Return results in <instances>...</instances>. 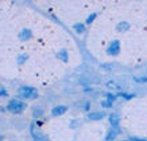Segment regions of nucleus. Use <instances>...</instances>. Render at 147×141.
Instances as JSON below:
<instances>
[{
    "mask_svg": "<svg viewBox=\"0 0 147 141\" xmlns=\"http://www.w3.org/2000/svg\"><path fill=\"white\" fill-rule=\"evenodd\" d=\"M8 96V90L3 86V85L0 84V98H5Z\"/></svg>",
    "mask_w": 147,
    "mask_h": 141,
    "instance_id": "6ab92c4d",
    "label": "nucleus"
},
{
    "mask_svg": "<svg viewBox=\"0 0 147 141\" xmlns=\"http://www.w3.org/2000/svg\"><path fill=\"white\" fill-rule=\"evenodd\" d=\"M120 133H121V130H116V129L109 128L108 129V132H107V134H105V140L104 141H115L116 137L119 136Z\"/></svg>",
    "mask_w": 147,
    "mask_h": 141,
    "instance_id": "1a4fd4ad",
    "label": "nucleus"
},
{
    "mask_svg": "<svg viewBox=\"0 0 147 141\" xmlns=\"http://www.w3.org/2000/svg\"><path fill=\"white\" fill-rule=\"evenodd\" d=\"M67 110H69V108H67L66 105H57L51 109V116H53V117H59V116L65 114Z\"/></svg>",
    "mask_w": 147,
    "mask_h": 141,
    "instance_id": "423d86ee",
    "label": "nucleus"
},
{
    "mask_svg": "<svg viewBox=\"0 0 147 141\" xmlns=\"http://www.w3.org/2000/svg\"><path fill=\"white\" fill-rule=\"evenodd\" d=\"M134 81L135 82H138V84H146L147 82V77H134Z\"/></svg>",
    "mask_w": 147,
    "mask_h": 141,
    "instance_id": "aec40b11",
    "label": "nucleus"
},
{
    "mask_svg": "<svg viewBox=\"0 0 147 141\" xmlns=\"http://www.w3.org/2000/svg\"><path fill=\"white\" fill-rule=\"evenodd\" d=\"M5 109L9 113H12V114H22L23 112L27 109V104L24 101H22V100H19V98H11L7 102Z\"/></svg>",
    "mask_w": 147,
    "mask_h": 141,
    "instance_id": "f257e3e1",
    "label": "nucleus"
},
{
    "mask_svg": "<svg viewBox=\"0 0 147 141\" xmlns=\"http://www.w3.org/2000/svg\"><path fill=\"white\" fill-rule=\"evenodd\" d=\"M5 110H7V109H5V108H3V106L0 105V113H4Z\"/></svg>",
    "mask_w": 147,
    "mask_h": 141,
    "instance_id": "5701e85b",
    "label": "nucleus"
},
{
    "mask_svg": "<svg viewBox=\"0 0 147 141\" xmlns=\"http://www.w3.org/2000/svg\"><path fill=\"white\" fill-rule=\"evenodd\" d=\"M131 141H147V138H140V137H128Z\"/></svg>",
    "mask_w": 147,
    "mask_h": 141,
    "instance_id": "412c9836",
    "label": "nucleus"
},
{
    "mask_svg": "<svg viewBox=\"0 0 147 141\" xmlns=\"http://www.w3.org/2000/svg\"><path fill=\"white\" fill-rule=\"evenodd\" d=\"M73 30L76 31L77 34H84L85 32V30H86V28H85V24L84 23H74V24H73Z\"/></svg>",
    "mask_w": 147,
    "mask_h": 141,
    "instance_id": "ddd939ff",
    "label": "nucleus"
},
{
    "mask_svg": "<svg viewBox=\"0 0 147 141\" xmlns=\"http://www.w3.org/2000/svg\"><path fill=\"white\" fill-rule=\"evenodd\" d=\"M43 116H45V110H43L42 108H39V106H34V108H32V117H34V118L39 120V118H42Z\"/></svg>",
    "mask_w": 147,
    "mask_h": 141,
    "instance_id": "9d476101",
    "label": "nucleus"
},
{
    "mask_svg": "<svg viewBox=\"0 0 147 141\" xmlns=\"http://www.w3.org/2000/svg\"><path fill=\"white\" fill-rule=\"evenodd\" d=\"M30 134L32 137V141H50L49 136L40 130L39 124L36 121H32L31 125H30Z\"/></svg>",
    "mask_w": 147,
    "mask_h": 141,
    "instance_id": "7ed1b4c3",
    "label": "nucleus"
},
{
    "mask_svg": "<svg viewBox=\"0 0 147 141\" xmlns=\"http://www.w3.org/2000/svg\"><path fill=\"white\" fill-rule=\"evenodd\" d=\"M129 27H131V24L128 22H120V23H117L116 30H117V32H124V31L129 30Z\"/></svg>",
    "mask_w": 147,
    "mask_h": 141,
    "instance_id": "f8f14e48",
    "label": "nucleus"
},
{
    "mask_svg": "<svg viewBox=\"0 0 147 141\" xmlns=\"http://www.w3.org/2000/svg\"><path fill=\"white\" fill-rule=\"evenodd\" d=\"M19 40H22V42H26V40H30L32 38V31L28 30V28H24V30H22L20 32H19L18 35Z\"/></svg>",
    "mask_w": 147,
    "mask_h": 141,
    "instance_id": "6e6552de",
    "label": "nucleus"
},
{
    "mask_svg": "<svg viewBox=\"0 0 147 141\" xmlns=\"http://www.w3.org/2000/svg\"><path fill=\"white\" fill-rule=\"evenodd\" d=\"M101 108H104V109H109V108H112L113 106V102H111L109 100H107V98H104V100H101Z\"/></svg>",
    "mask_w": 147,
    "mask_h": 141,
    "instance_id": "dca6fc26",
    "label": "nucleus"
},
{
    "mask_svg": "<svg viewBox=\"0 0 147 141\" xmlns=\"http://www.w3.org/2000/svg\"><path fill=\"white\" fill-rule=\"evenodd\" d=\"M121 141H131L129 138H124V140H121Z\"/></svg>",
    "mask_w": 147,
    "mask_h": 141,
    "instance_id": "b1692460",
    "label": "nucleus"
},
{
    "mask_svg": "<svg viewBox=\"0 0 147 141\" xmlns=\"http://www.w3.org/2000/svg\"><path fill=\"white\" fill-rule=\"evenodd\" d=\"M108 121H109V124H111L112 129L121 130V128H120V116L117 114V113H111V114H108Z\"/></svg>",
    "mask_w": 147,
    "mask_h": 141,
    "instance_id": "39448f33",
    "label": "nucleus"
},
{
    "mask_svg": "<svg viewBox=\"0 0 147 141\" xmlns=\"http://www.w3.org/2000/svg\"><path fill=\"white\" fill-rule=\"evenodd\" d=\"M55 58L59 59V61H62L63 63H66V62L69 61V55H67L66 50H61V51H58V53L55 54Z\"/></svg>",
    "mask_w": 147,
    "mask_h": 141,
    "instance_id": "9b49d317",
    "label": "nucleus"
},
{
    "mask_svg": "<svg viewBox=\"0 0 147 141\" xmlns=\"http://www.w3.org/2000/svg\"><path fill=\"white\" fill-rule=\"evenodd\" d=\"M105 98L109 100L111 102H115L116 100H117V94H116V93H107V94H105Z\"/></svg>",
    "mask_w": 147,
    "mask_h": 141,
    "instance_id": "a211bd4d",
    "label": "nucleus"
},
{
    "mask_svg": "<svg viewBox=\"0 0 147 141\" xmlns=\"http://www.w3.org/2000/svg\"><path fill=\"white\" fill-rule=\"evenodd\" d=\"M107 86H108V88H111V89L119 88V86H117V85H115V82H108V84H107Z\"/></svg>",
    "mask_w": 147,
    "mask_h": 141,
    "instance_id": "4be33fe9",
    "label": "nucleus"
},
{
    "mask_svg": "<svg viewBox=\"0 0 147 141\" xmlns=\"http://www.w3.org/2000/svg\"><path fill=\"white\" fill-rule=\"evenodd\" d=\"M120 50H121L120 42L119 40H112L111 43H109V46L107 47V54L109 57H116V55H119Z\"/></svg>",
    "mask_w": 147,
    "mask_h": 141,
    "instance_id": "20e7f679",
    "label": "nucleus"
},
{
    "mask_svg": "<svg viewBox=\"0 0 147 141\" xmlns=\"http://www.w3.org/2000/svg\"><path fill=\"white\" fill-rule=\"evenodd\" d=\"M0 141H3V136L1 134H0Z\"/></svg>",
    "mask_w": 147,
    "mask_h": 141,
    "instance_id": "393cba45",
    "label": "nucleus"
},
{
    "mask_svg": "<svg viewBox=\"0 0 147 141\" xmlns=\"http://www.w3.org/2000/svg\"><path fill=\"white\" fill-rule=\"evenodd\" d=\"M117 94V98L120 97V98H123V100H132V98H135V94L134 93H124V92H121V93H116Z\"/></svg>",
    "mask_w": 147,
    "mask_h": 141,
    "instance_id": "4468645a",
    "label": "nucleus"
},
{
    "mask_svg": "<svg viewBox=\"0 0 147 141\" xmlns=\"http://www.w3.org/2000/svg\"><path fill=\"white\" fill-rule=\"evenodd\" d=\"M96 18H97V13H96V12L90 13L89 16L86 18V20H85V23H86V24H92V23L94 22V19H96Z\"/></svg>",
    "mask_w": 147,
    "mask_h": 141,
    "instance_id": "f3484780",
    "label": "nucleus"
},
{
    "mask_svg": "<svg viewBox=\"0 0 147 141\" xmlns=\"http://www.w3.org/2000/svg\"><path fill=\"white\" fill-rule=\"evenodd\" d=\"M27 59H28V55H27V54H20V55L18 57V59H16V62H18L19 66H22V65L26 63Z\"/></svg>",
    "mask_w": 147,
    "mask_h": 141,
    "instance_id": "2eb2a0df",
    "label": "nucleus"
},
{
    "mask_svg": "<svg viewBox=\"0 0 147 141\" xmlns=\"http://www.w3.org/2000/svg\"><path fill=\"white\" fill-rule=\"evenodd\" d=\"M18 97L22 101L24 100V102L28 101V100H35V98H38V90L35 88H32V86L23 85L18 89Z\"/></svg>",
    "mask_w": 147,
    "mask_h": 141,
    "instance_id": "f03ea898",
    "label": "nucleus"
},
{
    "mask_svg": "<svg viewBox=\"0 0 147 141\" xmlns=\"http://www.w3.org/2000/svg\"><path fill=\"white\" fill-rule=\"evenodd\" d=\"M105 117V113L104 112H89L88 114H86V118L89 120V121H100Z\"/></svg>",
    "mask_w": 147,
    "mask_h": 141,
    "instance_id": "0eeeda50",
    "label": "nucleus"
}]
</instances>
